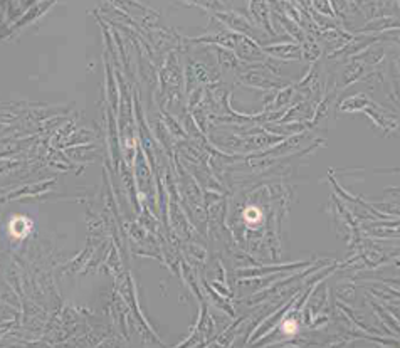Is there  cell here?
I'll list each match as a JSON object with an SVG mask.
<instances>
[{
	"instance_id": "cell-1",
	"label": "cell",
	"mask_w": 400,
	"mask_h": 348,
	"mask_svg": "<svg viewBox=\"0 0 400 348\" xmlns=\"http://www.w3.org/2000/svg\"><path fill=\"white\" fill-rule=\"evenodd\" d=\"M30 229V222L25 217H14L10 222V234L15 237H24Z\"/></svg>"
},
{
	"instance_id": "cell-2",
	"label": "cell",
	"mask_w": 400,
	"mask_h": 348,
	"mask_svg": "<svg viewBox=\"0 0 400 348\" xmlns=\"http://www.w3.org/2000/svg\"><path fill=\"white\" fill-rule=\"evenodd\" d=\"M261 210L256 209V207H250V209H247L244 212V221L249 222V224H257V222H261Z\"/></svg>"
},
{
	"instance_id": "cell-3",
	"label": "cell",
	"mask_w": 400,
	"mask_h": 348,
	"mask_svg": "<svg viewBox=\"0 0 400 348\" xmlns=\"http://www.w3.org/2000/svg\"><path fill=\"white\" fill-rule=\"evenodd\" d=\"M296 331H298V324L296 322H293V320H288V322H284V324H282V333L294 335Z\"/></svg>"
}]
</instances>
